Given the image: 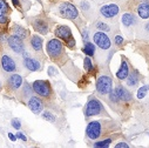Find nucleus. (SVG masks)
<instances>
[{
	"label": "nucleus",
	"instance_id": "72a5a7b5",
	"mask_svg": "<svg viewBox=\"0 0 149 148\" xmlns=\"http://www.w3.org/2000/svg\"><path fill=\"white\" fill-rule=\"evenodd\" d=\"M115 44H116L118 46H120V45L123 44V38H122L121 35H116V36H115Z\"/></svg>",
	"mask_w": 149,
	"mask_h": 148
},
{
	"label": "nucleus",
	"instance_id": "6ab92c4d",
	"mask_svg": "<svg viewBox=\"0 0 149 148\" xmlns=\"http://www.w3.org/2000/svg\"><path fill=\"white\" fill-rule=\"evenodd\" d=\"M31 47L35 51L40 53L42 51V38L39 35H33L31 39Z\"/></svg>",
	"mask_w": 149,
	"mask_h": 148
},
{
	"label": "nucleus",
	"instance_id": "ddd939ff",
	"mask_svg": "<svg viewBox=\"0 0 149 148\" xmlns=\"http://www.w3.org/2000/svg\"><path fill=\"white\" fill-rule=\"evenodd\" d=\"M55 36H56V38H59V39H62L66 43L73 38L70 28L68 26H65V25H61V26H58L56 27V29H55Z\"/></svg>",
	"mask_w": 149,
	"mask_h": 148
},
{
	"label": "nucleus",
	"instance_id": "9d476101",
	"mask_svg": "<svg viewBox=\"0 0 149 148\" xmlns=\"http://www.w3.org/2000/svg\"><path fill=\"white\" fill-rule=\"evenodd\" d=\"M119 6L115 4H108L100 7V14L106 19H113L119 14Z\"/></svg>",
	"mask_w": 149,
	"mask_h": 148
},
{
	"label": "nucleus",
	"instance_id": "7ed1b4c3",
	"mask_svg": "<svg viewBox=\"0 0 149 148\" xmlns=\"http://www.w3.org/2000/svg\"><path fill=\"white\" fill-rule=\"evenodd\" d=\"M58 12L65 19H68V20H72V21H79V20H81L80 15H79L78 8L74 6L73 4H70V3L65 1V3L60 4Z\"/></svg>",
	"mask_w": 149,
	"mask_h": 148
},
{
	"label": "nucleus",
	"instance_id": "a878e982",
	"mask_svg": "<svg viewBox=\"0 0 149 148\" xmlns=\"http://www.w3.org/2000/svg\"><path fill=\"white\" fill-rule=\"evenodd\" d=\"M33 92H34V91H33V87H32V86H29V84L26 81V82L24 84V91H22V95L31 96Z\"/></svg>",
	"mask_w": 149,
	"mask_h": 148
},
{
	"label": "nucleus",
	"instance_id": "58836bf2",
	"mask_svg": "<svg viewBox=\"0 0 149 148\" xmlns=\"http://www.w3.org/2000/svg\"><path fill=\"white\" fill-rule=\"evenodd\" d=\"M8 136H10V139H11L12 141H15V139H17V136H14L12 133H8Z\"/></svg>",
	"mask_w": 149,
	"mask_h": 148
},
{
	"label": "nucleus",
	"instance_id": "412c9836",
	"mask_svg": "<svg viewBox=\"0 0 149 148\" xmlns=\"http://www.w3.org/2000/svg\"><path fill=\"white\" fill-rule=\"evenodd\" d=\"M139 81H140V74H139V72L136 69H134L127 77V85L130 86V87H134V86H136L139 84Z\"/></svg>",
	"mask_w": 149,
	"mask_h": 148
},
{
	"label": "nucleus",
	"instance_id": "5701e85b",
	"mask_svg": "<svg viewBox=\"0 0 149 148\" xmlns=\"http://www.w3.org/2000/svg\"><path fill=\"white\" fill-rule=\"evenodd\" d=\"M12 31H13V34L20 36L21 39H26L27 36H28L27 29H25L24 27H21V26H19V25H14L13 28H12Z\"/></svg>",
	"mask_w": 149,
	"mask_h": 148
},
{
	"label": "nucleus",
	"instance_id": "6e6552de",
	"mask_svg": "<svg viewBox=\"0 0 149 148\" xmlns=\"http://www.w3.org/2000/svg\"><path fill=\"white\" fill-rule=\"evenodd\" d=\"M93 40H94V43H95L101 50H108V48H110V46H111V41H110V39H109V36H108L104 32H102V31H99V32L94 33Z\"/></svg>",
	"mask_w": 149,
	"mask_h": 148
},
{
	"label": "nucleus",
	"instance_id": "a19ab883",
	"mask_svg": "<svg viewBox=\"0 0 149 148\" xmlns=\"http://www.w3.org/2000/svg\"><path fill=\"white\" fill-rule=\"evenodd\" d=\"M12 1L14 3V5H15V6H18V5H19V1H18V0H12Z\"/></svg>",
	"mask_w": 149,
	"mask_h": 148
},
{
	"label": "nucleus",
	"instance_id": "2f4dec72",
	"mask_svg": "<svg viewBox=\"0 0 149 148\" xmlns=\"http://www.w3.org/2000/svg\"><path fill=\"white\" fill-rule=\"evenodd\" d=\"M11 124H12V127L15 128V129H20V127H21V124H20V121L18 119H12Z\"/></svg>",
	"mask_w": 149,
	"mask_h": 148
},
{
	"label": "nucleus",
	"instance_id": "e433bc0d",
	"mask_svg": "<svg viewBox=\"0 0 149 148\" xmlns=\"http://www.w3.org/2000/svg\"><path fill=\"white\" fill-rule=\"evenodd\" d=\"M115 147H116V148H121V147H122V148H128L129 146H128L127 143H125V142H120V143H118Z\"/></svg>",
	"mask_w": 149,
	"mask_h": 148
},
{
	"label": "nucleus",
	"instance_id": "0eeeda50",
	"mask_svg": "<svg viewBox=\"0 0 149 148\" xmlns=\"http://www.w3.org/2000/svg\"><path fill=\"white\" fill-rule=\"evenodd\" d=\"M7 45L8 47L17 54H22L25 52V44H24V39H21L20 36L12 34L7 38Z\"/></svg>",
	"mask_w": 149,
	"mask_h": 148
},
{
	"label": "nucleus",
	"instance_id": "2eb2a0df",
	"mask_svg": "<svg viewBox=\"0 0 149 148\" xmlns=\"http://www.w3.org/2000/svg\"><path fill=\"white\" fill-rule=\"evenodd\" d=\"M22 82H24L22 77L20 75V74H17V73L12 74V75L10 77V79L7 80V84H8L10 88L13 89V91H18L22 86Z\"/></svg>",
	"mask_w": 149,
	"mask_h": 148
},
{
	"label": "nucleus",
	"instance_id": "ea45409f",
	"mask_svg": "<svg viewBox=\"0 0 149 148\" xmlns=\"http://www.w3.org/2000/svg\"><path fill=\"white\" fill-rule=\"evenodd\" d=\"M144 29H146V31L149 33V22H147V24H146V26H144Z\"/></svg>",
	"mask_w": 149,
	"mask_h": 148
},
{
	"label": "nucleus",
	"instance_id": "dca6fc26",
	"mask_svg": "<svg viewBox=\"0 0 149 148\" xmlns=\"http://www.w3.org/2000/svg\"><path fill=\"white\" fill-rule=\"evenodd\" d=\"M115 92L120 99V101H125V102H128V101H132V94L129 93V91L127 88H125L123 86L119 85L115 87Z\"/></svg>",
	"mask_w": 149,
	"mask_h": 148
},
{
	"label": "nucleus",
	"instance_id": "f3484780",
	"mask_svg": "<svg viewBox=\"0 0 149 148\" xmlns=\"http://www.w3.org/2000/svg\"><path fill=\"white\" fill-rule=\"evenodd\" d=\"M33 27L36 32H39L41 34H47L48 33V24L46 20L42 19H35L33 22Z\"/></svg>",
	"mask_w": 149,
	"mask_h": 148
},
{
	"label": "nucleus",
	"instance_id": "cd10ccee",
	"mask_svg": "<svg viewBox=\"0 0 149 148\" xmlns=\"http://www.w3.org/2000/svg\"><path fill=\"white\" fill-rule=\"evenodd\" d=\"M84 67H85V69H86L87 72L92 71V68H93V64H92V61H91V59H89L88 55H87V57L85 58V60H84Z\"/></svg>",
	"mask_w": 149,
	"mask_h": 148
},
{
	"label": "nucleus",
	"instance_id": "393cba45",
	"mask_svg": "<svg viewBox=\"0 0 149 148\" xmlns=\"http://www.w3.org/2000/svg\"><path fill=\"white\" fill-rule=\"evenodd\" d=\"M148 91H149V85H143L142 87H140L137 89V98L139 99H143L147 95Z\"/></svg>",
	"mask_w": 149,
	"mask_h": 148
},
{
	"label": "nucleus",
	"instance_id": "b1692460",
	"mask_svg": "<svg viewBox=\"0 0 149 148\" xmlns=\"http://www.w3.org/2000/svg\"><path fill=\"white\" fill-rule=\"evenodd\" d=\"M82 51H84L88 57H93V55L95 54V46H94L93 43H88V41H87V43L85 44Z\"/></svg>",
	"mask_w": 149,
	"mask_h": 148
},
{
	"label": "nucleus",
	"instance_id": "f257e3e1",
	"mask_svg": "<svg viewBox=\"0 0 149 148\" xmlns=\"http://www.w3.org/2000/svg\"><path fill=\"white\" fill-rule=\"evenodd\" d=\"M108 124L109 122L101 121V120L91 121L88 124L87 128H86V135H87V138L91 139V140H96L101 135H104L106 134V126Z\"/></svg>",
	"mask_w": 149,
	"mask_h": 148
},
{
	"label": "nucleus",
	"instance_id": "39448f33",
	"mask_svg": "<svg viewBox=\"0 0 149 148\" xmlns=\"http://www.w3.org/2000/svg\"><path fill=\"white\" fill-rule=\"evenodd\" d=\"M34 93L41 98H49L52 95V87L46 80H35L32 85Z\"/></svg>",
	"mask_w": 149,
	"mask_h": 148
},
{
	"label": "nucleus",
	"instance_id": "7c9ffc66",
	"mask_svg": "<svg viewBox=\"0 0 149 148\" xmlns=\"http://www.w3.org/2000/svg\"><path fill=\"white\" fill-rule=\"evenodd\" d=\"M42 118H44L45 120H47V121H51V122H54V121H55V117H54L52 113H49V112H44Z\"/></svg>",
	"mask_w": 149,
	"mask_h": 148
},
{
	"label": "nucleus",
	"instance_id": "4c0bfd02",
	"mask_svg": "<svg viewBox=\"0 0 149 148\" xmlns=\"http://www.w3.org/2000/svg\"><path fill=\"white\" fill-rule=\"evenodd\" d=\"M48 74H49L51 77H52V75H55V74H56V71H54L53 67H49V68H48Z\"/></svg>",
	"mask_w": 149,
	"mask_h": 148
},
{
	"label": "nucleus",
	"instance_id": "423d86ee",
	"mask_svg": "<svg viewBox=\"0 0 149 148\" xmlns=\"http://www.w3.org/2000/svg\"><path fill=\"white\" fill-rule=\"evenodd\" d=\"M111 89H113V80H111L110 77L101 75V77L97 78V80H96V91L100 94H102V95L109 94Z\"/></svg>",
	"mask_w": 149,
	"mask_h": 148
},
{
	"label": "nucleus",
	"instance_id": "a211bd4d",
	"mask_svg": "<svg viewBox=\"0 0 149 148\" xmlns=\"http://www.w3.org/2000/svg\"><path fill=\"white\" fill-rule=\"evenodd\" d=\"M128 75H129V66H128L127 61L123 59L121 65H120L119 71L116 72V78L120 80H125V79H127Z\"/></svg>",
	"mask_w": 149,
	"mask_h": 148
},
{
	"label": "nucleus",
	"instance_id": "c756f323",
	"mask_svg": "<svg viewBox=\"0 0 149 148\" xmlns=\"http://www.w3.org/2000/svg\"><path fill=\"white\" fill-rule=\"evenodd\" d=\"M110 142H111V139H107V140H102V141H99V142H95V143H94V147H108Z\"/></svg>",
	"mask_w": 149,
	"mask_h": 148
},
{
	"label": "nucleus",
	"instance_id": "79ce46f5",
	"mask_svg": "<svg viewBox=\"0 0 149 148\" xmlns=\"http://www.w3.org/2000/svg\"><path fill=\"white\" fill-rule=\"evenodd\" d=\"M140 1H143V3H149V0H140Z\"/></svg>",
	"mask_w": 149,
	"mask_h": 148
},
{
	"label": "nucleus",
	"instance_id": "f03ea898",
	"mask_svg": "<svg viewBox=\"0 0 149 148\" xmlns=\"http://www.w3.org/2000/svg\"><path fill=\"white\" fill-rule=\"evenodd\" d=\"M46 51H47V54L49 55V58L54 61H58L59 59H61L65 55L63 45L61 44V41L59 39H51L46 45Z\"/></svg>",
	"mask_w": 149,
	"mask_h": 148
},
{
	"label": "nucleus",
	"instance_id": "f8f14e48",
	"mask_svg": "<svg viewBox=\"0 0 149 148\" xmlns=\"http://www.w3.org/2000/svg\"><path fill=\"white\" fill-rule=\"evenodd\" d=\"M27 105H28V108L32 110L34 114H40V113L42 112V109H44V102H42V100H41L40 98H38V96H32V98H29Z\"/></svg>",
	"mask_w": 149,
	"mask_h": 148
},
{
	"label": "nucleus",
	"instance_id": "4468645a",
	"mask_svg": "<svg viewBox=\"0 0 149 148\" xmlns=\"http://www.w3.org/2000/svg\"><path fill=\"white\" fill-rule=\"evenodd\" d=\"M11 10L5 0H0V25H6L8 22V14Z\"/></svg>",
	"mask_w": 149,
	"mask_h": 148
},
{
	"label": "nucleus",
	"instance_id": "aec40b11",
	"mask_svg": "<svg viewBox=\"0 0 149 148\" xmlns=\"http://www.w3.org/2000/svg\"><path fill=\"white\" fill-rule=\"evenodd\" d=\"M137 14L141 19H149V3H142L137 6Z\"/></svg>",
	"mask_w": 149,
	"mask_h": 148
},
{
	"label": "nucleus",
	"instance_id": "9b49d317",
	"mask_svg": "<svg viewBox=\"0 0 149 148\" xmlns=\"http://www.w3.org/2000/svg\"><path fill=\"white\" fill-rule=\"evenodd\" d=\"M24 54V66L31 71V72H36V71H40L41 69V65L40 62L36 60V59H33V58H29L28 57V53H26V51L22 53Z\"/></svg>",
	"mask_w": 149,
	"mask_h": 148
},
{
	"label": "nucleus",
	"instance_id": "1a4fd4ad",
	"mask_svg": "<svg viewBox=\"0 0 149 148\" xmlns=\"http://www.w3.org/2000/svg\"><path fill=\"white\" fill-rule=\"evenodd\" d=\"M0 65H1L3 71L6 72V73H13V72H15L18 69V66H17L15 60L11 55H8V54H4L1 57Z\"/></svg>",
	"mask_w": 149,
	"mask_h": 148
},
{
	"label": "nucleus",
	"instance_id": "f704fd0d",
	"mask_svg": "<svg viewBox=\"0 0 149 148\" xmlns=\"http://www.w3.org/2000/svg\"><path fill=\"white\" fill-rule=\"evenodd\" d=\"M17 138L20 139V140H22V141H27V138H26L21 132H18V133H17Z\"/></svg>",
	"mask_w": 149,
	"mask_h": 148
},
{
	"label": "nucleus",
	"instance_id": "4be33fe9",
	"mask_svg": "<svg viewBox=\"0 0 149 148\" xmlns=\"http://www.w3.org/2000/svg\"><path fill=\"white\" fill-rule=\"evenodd\" d=\"M121 21L126 27H130L136 22V18L132 13H125L122 15V18H121Z\"/></svg>",
	"mask_w": 149,
	"mask_h": 148
},
{
	"label": "nucleus",
	"instance_id": "473e14b6",
	"mask_svg": "<svg viewBox=\"0 0 149 148\" xmlns=\"http://www.w3.org/2000/svg\"><path fill=\"white\" fill-rule=\"evenodd\" d=\"M66 45H67L68 48H74V46H75V39L72 38L70 40H68V41L66 43Z\"/></svg>",
	"mask_w": 149,
	"mask_h": 148
},
{
	"label": "nucleus",
	"instance_id": "c85d7f7f",
	"mask_svg": "<svg viewBox=\"0 0 149 148\" xmlns=\"http://www.w3.org/2000/svg\"><path fill=\"white\" fill-rule=\"evenodd\" d=\"M96 28L100 29V31H102V32H109V31H110L109 26H108L107 24L102 22V21H99V22L96 24Z\"/></svg>",
	"mask_w": 149,
	"mask_h": 148
},
{
	"label": "nucleus",
	"instance_id": "20e7f679",
	"mask_svg": "<svg viewBox=\"0 0 149 148\" xmlns=\"http://www.w3.org/2000/svg\"><path fill=\"white\" fill-rule=\"evenodd\" d=\"M85 115L88 117H93V115H107V112L103 107V105L95 98L91 99L86 107H85Z\"/></svg>",
	"mask_w": 149,
	"mask_h": 148
},
{
	"label": "nucleus",
	"instance_id": "bb28decb",
	"mask_svg": "<svg viewBox=\"0 0 149 148\" xmlns=\"http://www.w3.org/2000/svg\"><path fill=\"white\" fill-rule=\"evenodd\" d=\"M109 99H110L111 102H114V103H119V102H120V99H119V96H118L115 89H111V91H110V93H109Z\"/></svg>",
	"mask_w": 149,
	"mask_h": 148
},
{
	"label": "nucleus",
	"instance_id": "c9c22d12",
	"mask_svg": "<svg viewBox=\"0 0 149 148\" xmlns=\"http://www.w3.org/2000/svg\"><path fill=\"white\" fill-rule=\"evenodd\" d=\"M82 36H84V40H85V41L87 43V41H88V31H87V29H84Z\"/></svg>",
	"mask_w": 149,
	"mask_h": 148
}]
</instances>
